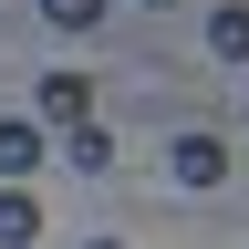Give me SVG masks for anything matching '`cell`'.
Returning a JSON list of instances; mask_svg holds the SVG:
<instances>
[{
    "label": "cell",
    "mask_w": 249,
    "mask_h": 249,
    "mask_svg": "<svg viewBox=\"0 0 249 249\" xmlns=\"http://www.w3.org/2000/svg\"><path fill=\"white\" fill-rule=\"evenodd\" d=\"M83 249H114V239H83Z\"/></svg>",
    "instance_id": "8"
},
{
    "label": "cell",
    "mask_w": 249,
    "mask_h": 249,
    "mask_svg": "<svg viewBox=\"0 0 249 249\" xmlns=\"http://www.w3.org/2000/svg\"><path fill=\"white\" fill-rule=\"evenodd\" d=\"M62 156H73L83 177H104V166H114V135H104V124H73V135H62Z\"/></svg>",
    "instance_id": "6"
},
{
    "label": "cell",
    "mask_w": 249,
    "mask_h": 249,
    "mask_svg": "<svg viewBox=\"0 0 249 249\" xmlns=\"http://www.w3.org/2000/svg\"><path fill=\"white\" fill-rule=\"evenodd\" d=\"M42 239V197L31 187H0V249H31Z\"/></svg>",
    "instance_id": "4"
},
{
    "label": "cell",
    "mask_w": 249,
    "mask_h": 249,
    "mask_svg": "<svg viewBox=\"0 0 249 249\" xmlns=\"http://www.w3.org/2000/svg\"><path fill=\"white\" fill-rule=\"evenodd\" d=\"M42 145H52V135H42L31 114H0V187H21L31 166H42Z\"/></svg>",
    "instance_id": "3"
},
{
    "label": "cell",
    "mask_w": 249,
    "mask_h": 249,
    "mask_svg": "<svg viewBox=\"0 0 249 249\" xmlns=\"http://www.w3.org/2000/svg\"><path fill=\"white\" fill-rule=\"evenodd\" d=\"M156 11H177V0H156Z\"/></svg>",
    "instance_id": "9"
},
{
    "label": "cell",
    "mask_w": 249,
    "mask_h": 249,
    "mask_svg": "<svg viewBox=\"0 0 249 249\" xmlns=\"http://www.w3.org/2000/svg\"><path fill=\"white\" fill-rule=\"evenodd\" d=\"M166 166H177V187H218L229 177V145H218L208 124H187V135H166Z\"/></svg>",
    "instance_id": "2"
},
{
    "label": "cell",
    "mask_w": 249,
    "mask_h": 249,
    "mask_svg": "<svg viewBox=\"0 0 249 249\" xmlns=\"http://www.w3.org/2000/svg\"><path fill=\"white\" fill-rule=\"evenodd\" d=\"M208 52L218 62H249V0H218L208 11Z\"/></svg>",
    "instance_id": "5"
},
{
    "label": "cell",
    "mask_w": 249,
    "mask_h": 249,
    "mask_svg": "<svg viewBox=\"0 0 249 249\" xmlns=\"http://www.w3.org/2000/svg\"><path fill=\"white\" fill-rule=\"evenodd\" d=\"M42 135H73V124H93V73H42Z\"/></svg>",
    "instance_id": "1"
},
{
    "label": "cell",
    "mask_w": 249,
    "mask_h": 249,
    "mask_svg": "<svg viewBox=\"0 0 249 249\" xmlns=\"http://www.w3.org/2000/svg\"><path fill=\"white\" fill-rule=\"evenodd\" d=\"M104 11H114V0H42V21H52V31H93Z\"/></svg>",
    "instance_id": "7"
}]
</instances>
